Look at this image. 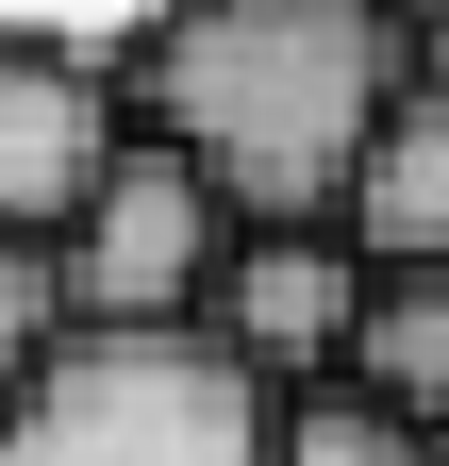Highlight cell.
<instances>
[{"mask_svg": "<svg viewBox=\"0 0 449 466\" xmlns=\"http://www.w3.org/2000/svg\"><path fill=\"white\" fill-rule=\"evenodd\" d=\"M400 84H416V0H166L117 50L134 134L184 150L216 217H333Z\"/></svg>", "mask_w": 449, "mask_h": 466, "instance_id": "obj_1", "label": "cell"}, {"mask_svg": "<svg viewBox=\"0 0 449 466\" xmlns=\"http://www.w3.org/2000/svg\"><path fill=\"white\" fill-rule=\"evenodd\" d=\"M284 383L216 317H50L0 400V466H266Z\"/></svg>", "mask_w": 449, "mask_h": 466, "instance_id": "obj_2", "label": "cell"}, {"mask_svg": "<svg viewBox=\"0 0 449 466\" xmlns=\"http://www.w3.org/2000/svg\"><path fill=\"white\" fill-rule=\"evenodd\" d=\"M216 184L166 134H117L100 150V184L50 217V300L67 317H200V267H216Z\"/></svg>", "mask_w": 449, "mask_h": 466, "instance_id": "obj_3", "label": "cell"}, {"mask_svg": "<svg viewBox=\"0 0 449 466\" xmlns=\"http://www.w3.org/2000/svg\"><path fill=\"white\" fill-rule=\"evenodd\" d=\"M350 300H366V267H350V233H333V217H234V233H216V267H200V317L234 333L266 383H316L333 333H350Z\"/></svg>", "mask_w": 449, "mask_h": 466, "instance_id": "obj_4", "label": "cell"}, {"mask_svg": "<svg viewBox=\"0 0 449 466\" xmlns=\"http://www.w3.org/2000/svg\"><path fill=\"white\" fill-rule=\"evenodd\" d=\"M134 134V100L100 50L67 34H0V233H50L84 184H100V150Z\"/></svg>", "mask_w": 449, "mask_h": 466, "instance_id": "obj_5", "label": "cell"}, {"mask_svg": "<svg viewBox=\"0 0 449 466\" xmlns=\"http://www.w3.org/2000/svg\"><path fill=\"white\" fill-rule=\"evenodd\" d=\"M333 233H350V267H449V84L433 67L366 116L350 184H333Z\"/></svg>", "mask_w": 449, "mask_h": 466, "instance_id": "obj_6", "label": "cell"}, {"mask_svg": "<svg viewBox=\"0 0 449 466\" xmlns=\"http://www.w3.org/2000/svg\"><path fill=\"white\" fill-rule=\"evenodd\" d=\"M333 383H366L383 417H449V267H366L350 333H333Z\"/></svg>", "mask_w": 449, "mask_h": 466, "instance_id": "obj_7", "label": "cell"}, {"mask_svg": "<svg viewBox=\"0 0 449 466\" xmlns=\"http://www.w3.org/2000/svg\"><path fill=\"white\" fill-rule=\"evenodd\" d=\"M266 466H433V433H416V417H383L366 383H333V367H316V400H284Z\"/></svg>", "mask_w": 449, "mask_h": 466, "instance_id": "obj_8", "label": "cell"}, {"mask_svg": "<svg viewBox=\"0 0 449 466\" xmlns=\"http://www.w3.org/2000/svg\"><path fill=\"white\" fill-rule=\"evenodd\" d=\"M50 317H67L50 300V233H0V400H17V367L50 350Z\"/></svg>", "mask_w": 449, "mask_h": 466, "instance_id": "obj_9", "label": "cell"}, {"mask_svg": "<svg viewBox=\"0 0 449 466\" xmlns=\"http://www.w3.org/2000/svg\"><path fill=\"white\" fill-rule=\"evenodd\" d=\"M416 67H433V84H449V0H416Z\"/></svg>", "mask_w": 449, "mask_h": 466, "instance_id": "obj_10", "label": "cell"}]
</instances>
